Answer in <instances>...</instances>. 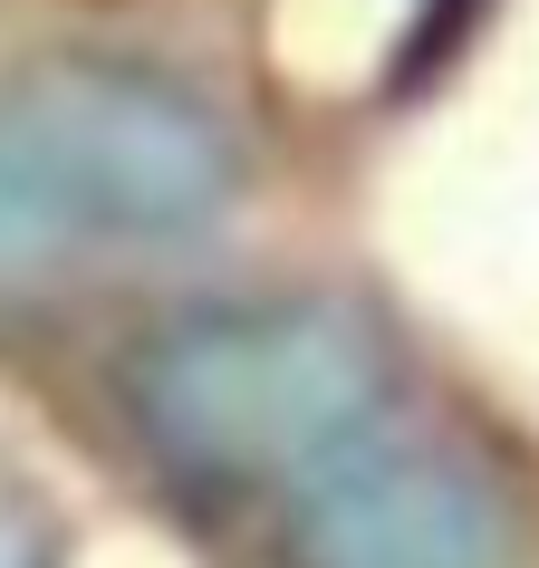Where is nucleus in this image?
<instances>
[{
	"label": "nucleus",
	"instance_id": "f257e3e1",
	"mask_svg": "<svg viewBox=\"0 0 539 568\" xmlns=\"http://www.w3.org/2000/svg\"><path fill=\"white\" fill-rule=\"evenodd\" d=\"M395 347L347 300H241L193 308L125 357V415L203 491L308 481L386 424Z\"/></svg>",
	"mask_w": 539,
	"mask_h": 568
},
{
	"label": "nucleus",
	"instance_id": "f03ea898",
	"mask_svg": "<svg viewBox=\"0 0 539 568\" xmlns=\"http://www.w3.org/2000/svg\"><path fill=\"white\" fill-rule=\"evenodd\" d=\"M0 135L59 212L68 251L183 241L241 193V135L193 88L125 59H59L0 97Z\"/></svg>",
	"mask_w": 539,
	"mask_h": 568
},
{
	"label": "nucleus",
	"instance_id": "7ed1b4c3",
	"mask_svg": "<svg viewBox=\"0 0 539 568\" xmlns=\"http://www.w3.org/2000/svg\"><path fill=\"white\" fill-rule=\"evenodd\" d=\"M279 559L289 568H501L510 510L462 453L366 434L308 481H289Z\"/></svg>",
	"mask_w": 539,
	"mask_h": 568
},
{
	"label": "nucleus",
	"instance_id": "20e7f679",
	"mask_svg": "<svg viewBox=\"0 0 539 568\" xmlns=\"http://www.w3.org/2000/svg\"><path fill=\"white\" fill-rule=\"evenodd\" d=\"M0 568H59V530L39 520L30 491H10V481H0Z\"/></svg>",
	"mask_w": 539,
	"mask_h": 568
}]
</instances>
